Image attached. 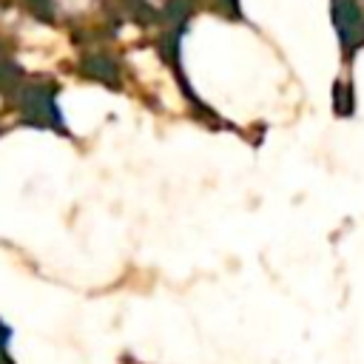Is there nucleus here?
<instances>
[{
  "instance_id": "obj_1",
  "label": "nucleus",
  "mask_w": 364,
  "mask_h": 364,
  "mask_svg": "<svg viewBox=\"0 0 364 364\" xmlns=\"http://www.w3.org/2000/svg\"><path fill=\"white\" fill-rule=\"evenodd\" d=\"M333 20L338 28V37L344 43V48H355V43H361L364 37V14L358 9L355 0H333Z\"/></svg>"
}]
</instances>
